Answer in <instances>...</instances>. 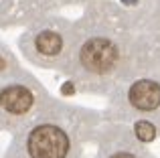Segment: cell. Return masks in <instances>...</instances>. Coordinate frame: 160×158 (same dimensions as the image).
Here are the masks:
<instances>
[{
  "label": "cell",
  "instance_id": "8992f818",
  "mask_svg": "<svg viewBox=\"0 0 160 158\" xmlns=\"http://www.w3.org/2000/svg\"><path fill=\"white\" fill-rule=\"evenodd\" d=\"M134 134H136V138L142 140V142H152V140L156 138V128H154V124H150L148 120H138V122L134 124Z\"/></svg>",
  "mask_w": 160,
  "mask_h": 158
},
{
  "label": "cell",
  "instance_id": "277c9868",
  "mask_svg": "<svg viewBox=\"0 0 160 158\" xmlns=\"http://www.w3.org/2000/svg\"><path fill=\"white\" fill-rule=\"evenodd\" d=\"M32 91L24 85H8L0 91V110L8 116H24L32 107Z\"/></svg>",
  "mask_w": 160,
  "mask_h": 158
},
{
  "label": "cell",
  "instance_id": "7a4b0ae2",
  "mask_svg": "<svg viewBox=\"0 0 160 158\" xmlns=\"http://www.w3.org/2000/svg\"><path fill=\"white\" fill-rule=\"evenodd\" d=\"M118 61L120 51L109 37H89L79 49V63L91 75H109Z\"/></svg>",
  "mask_w": 160,
  "mask_h": 158
},
{
  "label": "cell",
  "instance_id": "3957f363",
  "mask_svg": "<svg viewBox=\"0 0 160 158\" xmlns=\"http://www.w3.org/2000/svg\"><path fill=\"white\" fill-rule=\"evenodd\" d=\"M130 106L138 111H154L160 107V83L154 79H140L128 89Z\"/></svg>",
  "mask_w": 160,
  "mask_h": 158
},
{
  "label": "cell",
  "instance_id": "52a82bcc",
  "mask_svg": "<svg viewBox=\"0 0 160 158\" xmlns=\"http://www.w3.org/2000/svg\"><path fill=\"white\" fill-rule=\"evenodd\" d=\"M109 158H138V156L132 154V152H116V154L109 156Z\"/></svg>",
  "mask_w": 160,
  "mask_h": 158
},
{
  "label": "cell",
  "instance_id": "5b68a950",
  "mask_svg": "<svg viewBox=\"0 0 160 158\" xmlns=\"http://www.w3.org/2000/svg\"><path fill=\"white\" fill-rule=\"evenodd\" d=\"M63 35L55 28H43L35 35L32 39V47H35L37 55L47 57V59H53V57H59L63 51Z\"/></svg>",
  "mask_w": 160,
  "mask_h": 158
},
{
  "label": "cell",
  "instance_id": "6da1fadb",
  "mask_svg": "<svg viewBox=\"0 0 160 158\" xmlns=\"http://www.w3.org/2000/svg\"><path fill=\"white\" fill-rule=\"evenodd\" d=\"M71 138L57 124H37L24 136V156L28 158H67Z\"/></svg>",
  "mask_w": 160,
  "mask_h": 158
}]
</instances>
